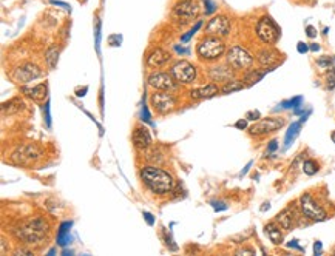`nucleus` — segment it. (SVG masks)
I'll use <instances>...</instances> for the list:
<instances>
[{"label":"nucleus","mask_w":335,"mask_h":256,"mask_svg":"<svg viewBox=\"0 0 335 256\" xmlns=\"http://www.w3.org/2000/svg\"><path fill=\"white\" fill-rule=\"evenodd\" d=\"M297 49H298V53H300V54H304V53H307V51L311 49V48H309V45H306L304 42H298Z\"/></svg>","instance_id":"41"},{"label":"nucleus","mask_w":335,"mask_h":256,"mask_svg":"<svg viewBox=\"0 0 335 256\" xmlns=\"http://www.w3.org/2000/svg\"><path fill=\"white\" fill-rule=\"evenodd\" d=\"M269 71H272V70H270V68L263 70V71H260V70H252V71H249V73L246 74V78H244V82H247V84H246L247 86H252V85H255L256 82H260Z\"/></svg>","instance_id":"23"},{"label":"nucleus","mask_w":335,"mask_h":256,"mask_svg":"<svg viewBox=\"0 0 335 256\" xmlns=\"http://www.w3.org/2000/svg\"><path fill=\"white\" fill-rule=\"evenodd\" d=\"M331 139H332V142L335 144V131H332V134H331Z\"/></svg>","instance_id":"51"},{"label":"nucleus","mask_w":335,"mask_h":256,"mask_svg":"<svg viewBox=\"0 0 335 256\" xmlns=\"http://www.w3.org/2000/svg\"><path fill=\"white\" fill-rule=\"evenodd\" d=\"M226 51V43L220 39L218 36H205L204 39L198 43L196 53L199 56V59L202 60H218Z\"/></svg>","instance_id":"2"},{"label":"nucleus","mask_w":335,"mask_h":256,"mask_svg":"<svg viewBox=\"0 0 335 256\" xmlns=\"http://www.w3.org/2000/svg\"><path fill=\"white\" fill-rule=\"evenodd\" d=\"M321 250H323V244H321V241H315V244H314V255H321Z\"/></svg>","instance_id":"44"},{"label":"nucleus","mask_w":335,"mask_h":256,"mask_svg":"<svg viewBox=\"0 0 335 256\" xmlns=\"http://www.w3.org/2000/svg\"><path fill=\"white\" fill-rule=\"evenodd\" d=\"M297 209L293 207V204H290L289 207H286L283 212H280L275 217V222L283 228L286 230V232H289V230H292L295 227V224H297Z\"/></svg>","instance_id":"12"},{"label":"nucleus","mask_w":335,"mask_h":256,"mask_svg":"<svg viewBox=\"0 0 335 256\" xmlns=\"http://www.w3.org/2000/svg\"><path fill=\"white\" fill-rule=\"evenodd\" d=\"M300 209H301V213L311 221L320 222V221L328 219V213L325 212V209L321 207L309 193H306L300 198Z\"/></svg>","instance_id":"5"},{"label":"nucleus","mask_w":335,"mask_h":256,"mask_svg":"<svg viewBox=\"0 0 335 256\" xmlns=\"http://www.w3.org/2000/svg\"><path fill=\"white\" fill-rule=\"evenodd\" d=\"M212 206H213V209L216 210V212H220V210H227V206L224 202H218V201H212Z\"/></svg>","instance_id":"40"},{"label":"nucleus","mask_w":335,"mask_h":256,"mask_svg":"<svg viewBox=\"0 0 335 256\" xmlns=\"http://www.w3.org/2000/svg\"><path fill=\"white\" fill-rule=\"evenodd\" d=\"M141 121L147 122V124H153L151 121V114L148 111V107L145 105V102H143V107H141Z\"/></svg>","instance_id":"33"},{"label":"nucleus","mask_w":335,"mask_h":256,"mask_svg":"<svg viewBox=\"0 0 335 256\" xmlns=\"http://www.w3.org/2000/svg\"><path fill=\"white\" fill-rule=\"evenodd\" d=\"M102 22L96 19V27H95V46L97 54H100V39H102Z\"/></svg>","instance_id":"30"},{"label":"nucleus","mask_w":335,"mask_h":256,"mask_svg":"<svg viewBox=\"0 0 335 256\" xmlns=\"http://www.w3.org/2000/svg\"><path fill=\"white\" fill-rule=\"evenodd\" d=\"M51 3L53 5H59V6H63L65 9H70V6L67 5V3H62V2H57V0H51Z\"/></svg>","instance_id":"48"},{"label":"nucleus","mask_w":335,"mask_h":256,"mask_svg":"<svg viewBox=\"0 0 335 256\" xmlns=\"http://www.w3.org/2000/svg\"><path fill=\"white\" fill-rule=\"evenodd\" d=\"M172 57H170V54L167 53V51H164V49H161V48H156V49H153L151 53L148 54V57H147V65L150 67V68H161V67H164L167 62H169Z\"/></svg>","instance_id":"16"},{"label":"nucleus","mask_w":335,"mask_h":256,"mask_svg":"<svg viewBox=\"0 0 335 256\" xmlns=\"http://www.w3.org/2000/svg\"><path fill=\"white\" fill-rule=\"evenodd\" d=\"M39 156H41V150H39L37 147H34V145H25V147L19 148L14 153V156H12V158H14V159L19 158V162L25 164V159L31 161V159H36Z\"/></svg>","instance_id":"19"},{"label":"nucleus","mask_w":335,"mask_h":256,"mask_svg":"<svg viewBox=\"0 0 335 256\" xmlns=\"http://www.w3.org/2000/svg\"><path fill=\"white\" fill-rule=\"evenodd\" d=\"M141 181L154 195H167L175 187V179L169 171H165L154 165H147L139 171Z\"/></svg>","instance_id":"1"},{"label":"nucleus","mask_w":335,"mask_h":256,"mask_svg":"<svg viewBox=\"0 0 335 256\" xmlns=\"http://www.w3.org/2000/svg\"><path fill=\"white\" fill-rule=\"evenodd\" d=\"M242 88H244V85L239 81H227L221 91L224 94H229V93H234V91H241Z\"/></svg>","instance_id":"26"},{"label":"nucleus","mask_w":335,"mask_h":256,"mask_svg":"<svg viewBox=\"0 0 335 256\" xmlns=\"http://www.w3.org/2000/svg\"><path fill=\"white\" fill-rule=\"evenodd\" d=\"M218 93H220V88H218V85L215 84H207L204 86H199V88H195L190 91V97L191 99H210L213 96H216Z\"/></svg>","instance_id":"17"},{"label":"nucleus","mask_w":335,"mask_h":256,"mask_svg":"<svg viewBox=\"0 0 335 256\" xmlns=\"http://www.w3.org/2000/svg\"><path fill=\"white\" fill-rule=\"evenodd\" d=\"M260 118H261V114H260L258 110H252V111H249V113L246 114V119H247V121H258Z\"/></svg>","instance_id":"38"},{"label":"nucleus","mask_w":335,"mask_h":256,"mask_svg":"<svg viewBox=\"0 0 335 256\" xmlns=\"http://www.w3.org/2000/svg\"><path fill=\"white\" fill-rule=\"evenodd\" d=\"M285 125V119L283 118H264L258 121L255 125L249 128V133L252 136H264L269 133H274Z\"/></svg>","instance_id":"8"},{"label":"nucleus","mask_w":335,"mask_h":256,"mask_svg":"<svg viewBox=\"0 0 335 256\" xmlns=\"http://www.w3.org/2000/svg\"><path fill=\"white\" fill-rule=\"evenodd\" d=\"M23 108V102L22 99L16 97V99H11L9 102H5V104L2 105V111L3 113H17Z\"/></svg>","instance_id":"25"},{"label":"nucleus","mask_w":335,"mask_h":256,"mask_svg":"<svg viewBox=\"0 0 335 256\" xmlns=\"http://www.w3.org/2000/svg\"><path fill=\"white\" fill-rule=\"evenodd\" d=\"M12 79L19 84H27L33 79H37L42 76V71L39 67L33 65V63H23L22 67H19L17 70L12 71Z\"/></svg>","instance_id":"10"},{"label":"nucleus","mask_w":335,"mask_h":256,"mask_svg":"<svg viewBox=\"0 0 335 256\" xmlns=\"http://www.w3.org/2000/svg\"><path fill=\"white\" fill-rule=\"evenodd\" d=\"M143 216L145 217V221H147V224H148V225H154V217H153V214H151V213L144 212V213H143Z\"/></svg>","instance_id":"43"},{"label":"nucleus","mask_w":335,"mask_h":256,"mask_svg":"<svg viewBox=\"0 0 335 256\" xmlns=\"http://www.w3.org/2000/svg\"><path fill=\"white\" fill-rule=\"evenodd\" d=\"M133 144L139 150H145L151 145V136L145 127H136L133 131Z\"/></svg>","instance_id":"15"},{"label":"nucleus","mask_w":335,"mask_h":256,"mask_svg":"<svg viewBox=\"0 0 335 256\" xmlns=\"http://www.w3.org/2000/svg\"><path fill=\"white\" fill-rule=\"evenodd\" d=\"M121 41H122V37L119 34H114V36H111L110 39H108V42H110L111 46H119Z\"/></svg>","instance_id":"39"},{"label":"nucleus","mask_w":335,"mask_h":256,"mask_svg":"<svg viewBox=\"0 0 335 256\" xmlns=\"http://www.w3.org/2000/svg\"><path fill=\"white\" fill-rule=\"evenodd\" d=\"M151 105L161 114H165L176 107V99L173 97V94L169 93H154L151 96Z\"/></svg>","instance_id":"11"},{"label":"nucleus","mask_w":335,"mask_h":256,"mask_svg":"<svg viewBox=\"0 0 335 256\" xmlns=\"http://www.w3.org/2000/svg\"><path fill=\"white\" fill-rule=\"evenodd\" d=\"M44 119L48 128H51V113H49V102L44 105Z\"/></svg>","instance_id":"35"},{"label":"nucleus","mask_w":335,"mask_h":256,"mask_svg":"<svg viewBox=\"0 0 335 256\" xmlns=\"http://www.w3.org/2000/svg\"><path fill=\"white\" fill-rule=\"evenodd\" d=\"M204 2V6H205V14H213L216 11V3L212 2V0H202Z\"/></svg>","instance_id":"34"},{"label":"nucleus","mask_w":335,"mask_h":256,"mask_svg":"<svg viewBox=\"0 0 335 256\" xmlns=\"http://www.w3.org/2000/svg\"><path fill=\"white\" fill-rule=\"evenodd\" d=\"M277 148H278V142H277V140H272V142H270L269 147H267V151H269V153H272V151H275Z\"/></svg>","instance_id":"46"},{"label":"nucleus","mask_w":335,"mask_h":256,"mask_svg":"<svg viewBox=\"0 0 335 256\" xmlns=\"http://www.w3.org/2000/svg\"><path fill=\"white\" fill-rule=\"evenodd\" d=\"M256 34H258V37L264 43L274 45L280 39V28L272 17L263 16L258 20V23H256Z\"/></svg>","instance_id":"4"},{"label":"nucleus","mask_w":335,"mask_h":256,"mask_svg":"<svg viewBox=\"0 0 335 256\" xmlns=\"http://www.w3.org/2000/svg\"><path fill=\"white\" fill-rule=\"evenodd\" d=\"M318 170H320V167H318V164H317L314 159H307V161H304V164H303V171H304L307 176H314V174H317Z\"/></svg>","instance_id":"28"},{"label":"nucleus","mask_w":335,"mask_h":256,"mask_svg":"<svg viewBox=\"0 0 335 256\" xmlns=\"http://www.w3.org/2000/svg\"><path fill=\"white\" fill-rule=\"evenodd\" d=\"M232 76V71L230 70H227V68H224V67H221V68H215L213 71H212V78L215 79V81H223V82H226L229 78Z\"/></svg>","instance_id":"27"},{"label":"nucleus","mask_w":335,"mask_h":256,"mask_svg":"<svg viewBox=\"0 0 335 256\" xmlns=\"http://www.w3.org/2000/svg\"><path fill=\"white\" fill-rule=\"evenodd\" d=\"M205 33L212 36H227L230 33V22L226 16H215L209 20Z\"/></svg>","instance_id":"13"},{"label":"nucleus","mask_w":335,"mask_h":256,"mask_svg":"<svg viewBox=\"0 0 335 256\" xmlns=\"http://www.w3.org/2000/svg\"><path fill=\"white\" fill-rule=\"evenodd\" d=\"M258 60H260L261 65H270V63H272V62L275 60V57H274V53H272V51L264 49V51H261V53L258 54Z\"/></svg>","instance_id":"31"},{"label":"nucleus","mask_w":335,"mask_h":256,"mask_svg":"<svg viewBox=\"0 0 335 256\" xmlns=\"http://www.w3.org/2000/svg\"><path fill=\"white\" fill-rule=\"evenodd\" d=\"M250 167H252V162H249V164L246 165V169H244V170L241 171V176H244V174H246V173L249 171V169H250Z\"/></svg>","instance_id":"49"},{"label":"nucleus","mask_w":335,"mask_h":256,"mask_svg":"<svg viewBox=\"0 0 335 256\" xmlns=\"http://www.w3.org/2000/svg\"><path fill=\"white\" fill-rule=\"evenodd\" d=\"M309 48H311V51H318L320 49V45L318 43H311V46H309Z\"/></svg>","instance_id":"50"},{"label":"nucleus","mask_w":335,"mask_h":256,"mask_svg":"<svg viewBox=\"0 0 335 256\" xmlns=\"http://www.w3.org/2000/svg\"><path fill=\"white\" fill-rule=\"evenodd\" d=\"M172 76L181 84H190L196 78V68L186 60H179L172 67Z\"/></svg>","instance_id":"9"},{"label":"nucleus","mask_w":335,"mask_h":256,"mask_svg":"<svg viewBox=\"0 0 335 256\" xmlns=\"http://www.w3.org/2000/svg\"><path fill=\"white\" fill-rule=\"evenodd\" d=\"M71 227L73 222H62L57 230V244L60 247H67L71 242Z\"/></svg>","instance_id":"20"},{"label":"nucleus","mask_w":335,"mask_h":256,"mask_svg":"<svg viewBox=\"0 0 335 256\" xmlns=\"http://www.w3.org/2000/svg\"><path fill=\"white\" fill-rule=\"evenodd\" d=\"M306 34H307L309 37H315V36H317V30L312 27V25H309V27L306 28Z\"/></svg>","instance_id":"45"},{"label":"nucleus","mask_w":335,"mask_h":256,"mask_svg":"<svg viewBox=\"0 0 335 256\" xmlns=\"http://www.w3.org/2000/svg\"><path fill=\"white\" fill-rule=\"evenodd\" d=\"M148 85L159 91H169V89L175 88L173 78L169 73H153L148 78Z\"/></svg>","instance_id":"14"},{"label":"nucleus","mask_w":335,"mask_h":256,"mask_svg":"<svg viewBox=\"0 0 335 256\" xmlns=\"http://www.w3.org/2000/svg\"><path fill=\"white\" fill-rule=\"evenodd\" d=\"M334 86H335V68H331L328 74V89H332Z\"/></svg>","instance_id":"36"},{"label":"nucleus","mask_w":335,"mask_h":256,"mask_svg":"<svg viewBox=\"0 0 335 256\" xmlns=\"http://www.w3.org/2000/svg\"><path fill=\"white\" fill-rule=\"evenodd\" d=\"M235 128H238V130H246L247 128V119H241L235 124Z\"/></svg>","instance_id":"42"},{"label":"nucleus","mask_w":335,"mask_h":256,"mask_svg":"<svg viewBox=\"0 0 335 256\" xmlns=\"http://www.w3.org/2000/svg\"><path fill=\"white\" fill-rule=\"evenodd\" d=\"M201 27H202V22H201V20H198L195 27H193L191 30H189V31H187V34H184V36L181 37V42H189V41L191 39V37L196 34V31H198Z\"/></svg>","instance_id":"32"},{"label":"nucleus","mask_w":335,"mask_h":256,"mask_svg":"<svg viewBox=\"0 0 335 256\" xmlns=\"http://www.w3.org/2000/svg\"><path fill=\"white\" fill-rule=\"evenodd\" d=\"M48 232V227L42 217H36V219L28 221L27 224H23L17 230V236L28 242V244H34V242H41Z\"/></svg>","instance_id":"3"},{"label":"nucleus","mask_w":335,"mask_h":256,"mask_svg":"<svg viewBox=\"0 0 335 256\" xmlns=\"http://www.w3.org/2000/svg\"><path fill=\"white\" fill-rule=\"evenodd\" d=\"M287 247H295V249H298V250H303V247L298 246V241L297 239H292L290 242H287Z\"/></svg>","instance_id":"47"},{"label":"nucleus","mask_w":335,"mask_h":256,"mask_svg":"<svg viewBox=\"0 0 335 256\" xmlns=\"http://www.w3.org/2000/svg\"><path fill=\"white\" fill-rule=\"evenodd\" d=\"M281 227L278 225V224H267L266 227H264V232H266V235H267V238L274 242V244H281L283 242V232H281Z\"/></svg>","instance_id":"21"},{"label":"nucleus","mask_w":335,"mask_h":256,"mask_svg":"<svg viewBox=\"0 0 335 256\" xmlns=\"http://www.w3.org/2000/svg\"><path fill=\"white\" fill-rule=\"evenodd\" d=\"M301 105H303V97L301 96H297V97H293V99L285 100V102H281V104H280L281 108H293V110H298Z\"/></svg>","instance_id":"29"},{"label":"nucleus","mask_w":335,"mask_h":256,"mask_svg":"<svg viewBox=\"0 0 335 256\" xmlns=\"http://www.w3.org/2000/svg\"><path fill=\"white\" fill-rule=\"evenodd\" d=\"M45 60L48 63V68L49 70H54L57 67V60H59V51H57V48H54V46L48 48V51L45 53Z\"/></svg>","instance_id":"24"},{"label":"nucleus","mask_w":335,"mask_h":256,"mask_svg":"<svg viewBox=\"0 0 335 256\" xmlns=\"http://www.w3.org/2000/svg\"><path fill=\"white\" fill-rule=\"evenodd\" d=\"M301 124H303L301 121H300V122H293V124H290L289 130H287V133H286V136H285V148H289V147L292 145L293 140L298 137L300 130H301Z\"/></svg>","instance_id":"22"},{"label":"nucleus","mask_w":335,"mask_h":256,"mask_svg":"<svg viewBox=\"0 0 335 256\" xmlns=\"http://www.w3.org/2000/svg\"><path fill=\"white\" fill-rule=\"evenodd\" d=\"M317 63H318V65H320L321 68H329V67L332 65V59H331V57H326V56H325V57L318 59V60H317Z\"/></svg>","instance_id":"37"},{"label":"nucleus","mask_w":335,"mask_h":256,"mask_svg":"<svg viewBox=\"0 0 335 256\" xmlns=\"http://www.w3.org/2000/svg\"><path fill=\"white\" fill-rule=\"evenodd\" d=\"M227 63L234 70H247L252 67L253 57L250 56L249 51L238 45H234L227 53Z\"/></svg>","instance_id":"7"},{"label":"nucleus","mask_w":335,"mask_h":256,"mask_svg":"<svg viewBox=\"0 0 335 256\" xmlns=\"http://www.w3.org/2000/svg\"><path fill=\"white\" fill-rule=\"evenodd\" d=\"M22 93L25 96H28L30 99L36 100V102H41L47 97V84H39L33 88H28V86H22Z\"/></svg>","instance_id":"18"},{"label":"nucleus","mask_w":335,"mask_h":256,"mask_svg":"<svg viewBox=\"0 0 335 256\" xmlns=\"http://www.w3.org/2000/svg\"><path fill=\"white\" fill-rule=\"evenodd\" d=\"M199 6L196 5L195 0H181L173 8V17L181 25L190 23L198 17Z\"/></svg>","instance_id":"6"}]
</instances>
